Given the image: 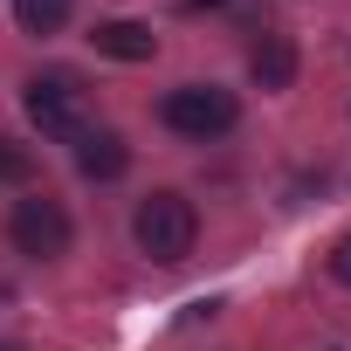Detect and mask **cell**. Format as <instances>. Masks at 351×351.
Listing matches in <instances>:
<instances>
[{
  "label": "cell",
  "instance_id": "6da1fadb",
  "mask_svg": "<svg viewBox=\"0 0 351 351\" xmlns=\"http://www.w3.org/2000/svg\"><path fill=\"white\" fill-rule=\"evenodd\" d=\"M131 241L152 255V262H186L193 255V241H200V214H193V200L186 193H145L138 200V214H131Z\"/></svg>",
  "mask_w": 351,
  "mask_h": 351
},
{
  "label": "cell",
  "instance_id": "7a4b0ae2",
  "mask_svg": "<svg viewBox=\"0 0 351 351\" xmlns=\"http://www.w3.org/2000/svg\"><path fill=\"white\" fill-rule=\"evenodd\" d=\"M158 117H165V131H180V138L207 145V138H228V131H234L241 104H234L221 83H180V90H165Z\"/></svg>",
  "mask_w": 351,
  "mask_h": 351
},
{
  "label": "cell",
  "instance_id": "3957f363",
  "mask_svg": "<svg viewBox=\"0 0 351 351\" xmlns=\"http://www.w3.org/2000/svg\"><path fill=\"white\" fill-rule=\"evenodd\" d=\"M28 117H35V131L42 138H83L90 131V90H83V76H69V69H49V76H35L28 83Z\"/></svg>",
  "mask_w": 351,
  "mask_h": 351
},
{
  "label": "cell",
  "instance_id": "277c9868",
  "mask_svg": "<svg viewBox=\"0 0 351 351\" xmlns=\"http://www.w3.org/2000/svg\"><path fill=\"white\" fill-rule=\"evenodd\" d=\"M69 207L56 200V193H28V200H14L8 207V241H14V255H28V262H56V255H69Z\"/></svg>",
  "mask_w": 351,
  "mask_h": 351
},
{
  "label": "cell",
  "instance_id": "5b68a950",
  "mask_svg": "<svg viewBox=\"0 0 351 351\" xmlns=\"http://www.w3.org/2000/svg\"><path fill=\"white\" fill-rule=\"evenodd\" d=\"M76 172H83V180H124V172H131V145L117 138V131H83L76 138Z\"/></svg>",
  "mask_w": 351,
  "mask_h": 351
},
{
  "label": "cell",
  "instance_id": "8992f818",
  "mask_svg": "<svg viewBox=\"0 0 351 351\" xmlns=\"http://www.w3.org/2000/svg\"><path fill=\"white\" fill-rule=\"evenodd\" d=\"M90 42H97V56H110V62H152V56H158V35H152L145 21H97Z\"/></svg>",
  "mask_w": 351,
  "mask_h": 351
},
{
  "label": "cell",
  "instance_id": "52a82bcc",
  "mask_svg": "<svg viewBox=\"0 0 351 351\" xmlns=\"http://www.w3.org/2000/svg\"><path fill=\"white\" fill-rule=\"evenodd\" d=\"M248 69H255L262 90H289V83H296V42H289V35H262L255 56H248Z\"/></svg>",
  "mask_w": 351,
  "mask_h": 351
},
{
  "label": "cell",
  "instance_id": "ba28073f",
  "mask_svg": "<svg viewBox=\"0 0 351 351\" xmlns=\"http://www.w3.org/2000/svg\"><path fill=\"white\" fill-rule=\"evenodd\" d=\"M69 14H76V0H14V21H21V35H56Z\"/></svg>",
  "mask_w": 351,
  "mask_h": 351
},
{
  "label": "cell",
  "instance_id": "9c48e42d",
  "mask_svg": "<svg viewBox=\"0 0 351 351\" xmlns=\"http://www.w3.org/2000/svg\"><path fill=\"white\" fill-rule=\"evenodd\" d=\"M28 180H35V152L0 131V186H28Z\"/></svg>",
  "mask_w": 351,
  "mask_h": 351
},
{
  "label": "cell",
  "instance_id": "30bf717a",
  "mask_svg": "<svg viewBox=\"0 0 351 351\" xmlns=\"http://www.w3.org/2000/svg\"><path fill=\"white\" fill-rule=\"evenodd\" d=\"M330 276H337V282H344V289H351V234H344V241H337V248H330Z\"/></svg>",
  "mask_w": 351,
  "mask_h": 351
},
{
  "label": "cell",
  "instance_id": "8fae6325",
  "mask_svg": "<svg viewBox=\"0 0 351 351\" xmlns=\"http://www.w3.org/2000/svg\"><path fill=\"white\" fill-rule=\"evenodd\" d=\"M0 351H28V344H0Z\"/></svg>",
  "mask_w": 351,
  "mask_h": 351
},
{
  "label": "cell",
  "instance_id": "7c38bea8",
  "mask_svg": "<svg viewBox=\"0 0 351 351\" xmlns=\"http://www.w3.org/2000/svg\"><path fill=\"white\" fill-rule=\"evenodd\" d=\"M0 296H8V289H0Z\"/></svg>",
  "mask_w": 351,
  "mask_h": 351
}]
</instances>
